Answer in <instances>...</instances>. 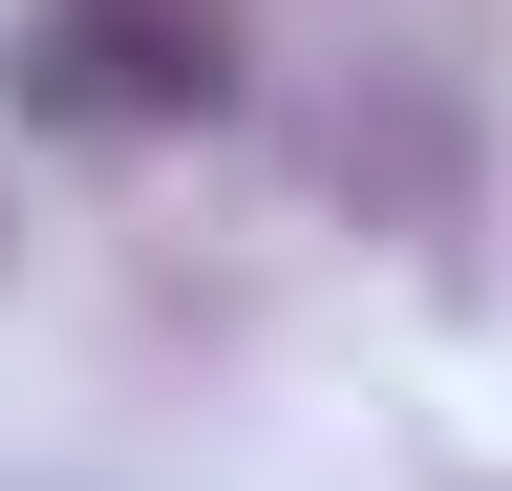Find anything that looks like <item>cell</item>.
Returning <instances> with one entry per match:
<instances>
[{
  "label": "cell",
  "mask_w": 512,
  "mask_h": 491,
  "mask_svg": "<svg viewBox=\"0 0 512 491\" xmlns=\"http://www.w3.org/2000/svg\"><path fill=\"white\" fill-rule=\"evenodd\" d=\"M214 86H235L214 0H64V22H43V107H107V129H192Z\"/></svg>",
  "instance_id": "obj_1"
}]
</instances>
